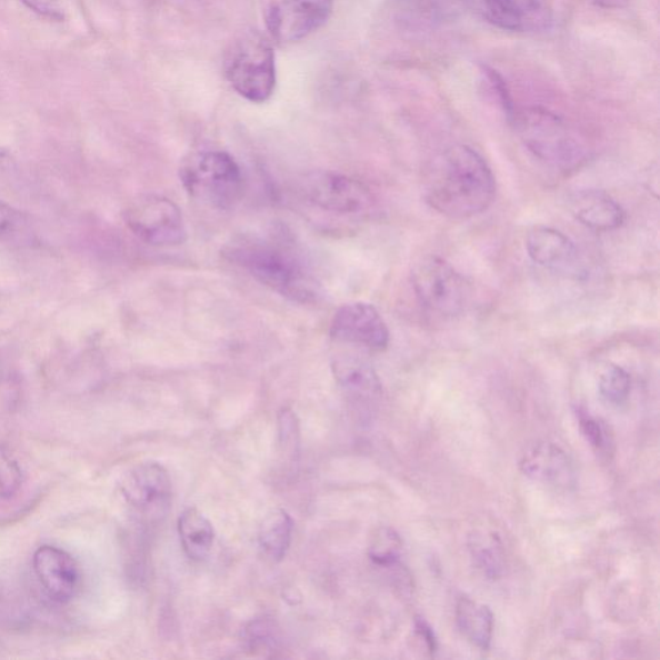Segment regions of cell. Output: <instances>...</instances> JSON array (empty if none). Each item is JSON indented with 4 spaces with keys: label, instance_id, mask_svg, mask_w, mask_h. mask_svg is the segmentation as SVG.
<instances>
[{
    "label": "cell",
    "instance_id": "6da1fadb",
    "mask_svg": "<svg viewBox=\"0 0 660 660\" xmlns=\"http://www.w3.org/2000/svg\"><path fill=\"white\" fill-rule=\"evenodd\" d=\"M492 169L477 150L457 144L433 167L426 200L438 213L463 221L486 212L496 198Z\"/></svg>",
    "mask_w": 660,
    "mask_h": 660
},
{
    "label": "cell",
    "instance_id": "7a4b0ae2",
    "mask_svg": "<svg viewBox=\"0 0 660 660\" xmlns=\"http://www.w3.org/2000/svg\"><path fill=\"white\" fill-rule=\"evenodd\" d=\"M227 259L271 291L296 302H312L319 296L318 284L298 257L283 246L264 240H243L224 251Z\"/></svg>",
    "mask_w": 660,
    "mask_h": 660
},
{
    "label": "cell",
    "instance_id": "3957f363",
    "mask_svg": "<svg viewBox=\"0 0 660 660\" xmlns=\"http://www.w3.org/2000/svg\"><path fill=\"white\" fill-rule=\"evenodd\" d=\"M510 122L526 148L546 166L569 172L584 163V143L552 111L542 108L517 110Z\"/></svg>",
    "mask_w": 660,
    "mask_h": 660
},
{
    "label": "cell",
    "instance_id": "277c9868",
    "mask_svg": "<svg viewBox=\"0 0 660 660\" xmlns=\"http://www.w3.org/2000/svg\"><path fill=\"white\" fill-rule=\"evenodd\" d=\"M180 180L188 194L216 209H231L244 196V177L228 152L203 151L184 160Z\"/></svg>",
    "mask_w": 660,
    "mask_h": 660
},
{
    "label": "cell",
    "instance_id": "5b68a950",
    "mask_svg": "<svg viewBox=\"0 0 660 660\" xmlns=\"http://www.w3.org/2000/svg\"><path fill=\"white\" fill-rule=\"evenodd\" d=\"M223 70L233 90L249 102L263 103L276 90V53L260 31H248L232 42Z\"/></svg>",
    "mask_w": 660,
    "mask_h": 660
},
{
    "label": "cell",
    "instance_id": "8992f818",
    "mask_svg": "<svg viewBox=\"0 0 660 660\" xmlns=\"http://www.w3.org/2000/svg\"><path fill=\"white\" fill-rule=\"evenodd\" d=\"M412 284L426 310L434 316H460L470 301V286L452 264L438 256H424L412 270Z\"/></svg>",
    "mask_w": 660,
    "mask_h": 660
},
{
    "label": "cell",
    "instance_id": "52a82bcc",
    "mask_svg": "<svg viewBox=\"0 0 660 660\" xmlns=\"http://www.w3.org/2000/svg\"><path fill=\"white\" fill-rule=\"evenodd\" d=\"M124 220L137 238L152 247H177L188 239L181 209L164 197L144 196L132 201Z\"/></svg>",
    "mask_w": 660,
    "mask_h": 660
},
{
    "label": "cell",
    "instance_id": "ba28073f",
    "mask_svg": "<svg viewBox=\"0 0 660 660\" xmlns=\"http://www.w3.org/2000/svg\"><path fill=\"white\" fill-rule=\"evenodd\" d=\"M301 191L311 204L338 214L364 213L374 201L372 192L364 183L334 172L306 176Z\"/></svg>",
    "mask_w": 660,
    "mask_h": 660
},
{
    "label": "cell",
    "instance_id": "9c48e42d",
    "mask_svg": "<svg viewBox=\"0 0 660 660\" xmlns=\"http://www.w3.org/2000/svg\"><path fill=\"white\" fill-rule=\"evenodd\" d=\"M334 0H276L266 26L280 44L300 42L324 27L333 12Z\"/></svg>",
    "mask_w": 660,
    "mask_h": 660
},
{
    "label": "cell",
    "instance_id": "30bf717a",
    "mask_svg": "<svg viewBox=\"0 0 660 660\" xmlns=\"http://www.w3.org/2000/svg\"><path fill=\"white\" fill-rule=\"evenodd\" d=\"M330 336L343 343L363 346L373 351H383L390 344V330L373 304L353 302L343 304L330 323Z\"/></svg>",
    "mask_w": 660,
    "mask_h": 660
},
{
    "label": "cell",
    "instance_id": "8fae6325",
    "mask_svg": "<svg viewBox=\"0 0 660 660\" xmlns=\"http://www.w3.org/2000/svg\"><path fill=\"white\" fill-rule=\"evenodd\" d=\"M120 490L128 504L144 514H163L172 497V482L164 467L148 462L126 474Z\"/></svg>",
    "mask_w": 660,
    "mask_h": 660
},
{
    "label": "cell",
    "instance_id": "7c38bea8",
    "mask_svg": "<svg viewBox=\"0 0 660 660\" xmlns=\"http://www.w3.org/2000/svg\"><path fill=\"white\" fill-rule=\"evenodd\" d=\"M520 469L526 477L560 490L577 487L578 473L571 457L557 442L538 441L521 456Z\"/></svg>",
    "mask_w": 660,
    "mask_h": 660
},
{
    "label": "cell",
    "instance_id": "4fadbf2b",
    "mask_svg": "<svg viewBox=\"0 0 660 660\" xmlns=\"http://www.w3.org/2000/svg\"><path fill=\"white\" fill-rule=\"evenodd\" d=\"M486 18L494 27L518 33H541L552 27L544 0H482Z\"/></svg>",
    "mask_w": 660,
    "mask_h": 660
},
{
    "label": "cell",
    "instance_id": "5bb4252c",
    "mask_svg": "<svg viewBox=\"0 0 660 660\" xmlns=\"http://www.w3.org/2000/svg\"><path fill=\"white\" fill-rule=\"evenodd\" d=\"M33 566L40 584L50 598L68 602L77 594L80 571L67 551L54 546H42L34 553Z\"/></svg>",
    "mask_w": 660,
    "mask_h": 660
},
{
    "label": "cell",
    "instance_id": "9a60e30c",
    "mask_svg": "<svg viewBox=\"0 0 660 660\" xmlns=\"http://www.w3.org/2000/svg\"><path fill=\"white\" fill-rule=\"evenodd\" d=\"M570 213L583 227L598 232L613 231L622 227L626 212L621 204L608 192L601 190H579L570 197Z\"/></svg>",
    "mask_w": 660,
    "mask_h": 660
},
{
    "label": "cell",
    "instance_id": "2e32d148",
    "mask_svg": "<svg viewBox=\"0 0 660 660\" xmlns=\"http://www.w3.org/2000/svg\"><path fill=\"white\" fill-rule=\"evenodd\" d=\"M526 248L531 261L551 270L573 268L578 257L573 241L566 233L547 227L531 229Z\"/></svg>",
    "mask_w": 660,
    "mask_h": 660
},
{
    "label": "cell",
    "instance_id": "e0dca14e",
    "mask_svg": "<svg viewBox=\"0 0 660 660\" xmlns=\"http://www.w3.org/2000/svg\"><path fill=\"white\" fill-rule=\"evenodd\" d=\"M333 374L341 388L353 398L373 400L381 396L382 386L372 366L352 356H338L332 361Z\"/></svg>",
    "mask_w": 660,
    "mask_h": 660
},
{
    "label": "cell",
    "instance_id": "ac0fdd59",
    "mask_svg": "<svg viewBox=\"0 0 660 660\" xmlns=\"http://www.w3.org/2000/svg\"><path fill=\"white\" fill-rule=\"evenodd\" d=\"M456 618L458 628L472 646L482 651L489 650L494 628V617L489 607L463 596L457 602Z\"/></svg>",
    "mask_w": 660,
    "mask_h": 660
},
{
    "label": "cell",
    "instance_id": "d6986e66",
    "mask_svg": "<svg viewBox=\"0 0 660 660\" xmlns=\"http://www.w3.org/2000/svg\"><path fill=\"white\" fill-rule=\"evenodd\" d=\"M181 544L188 558L204 561L214 544V529L203 513L197 509H188L179 519Z\"/></svg>",
    "mask_w": 660,
    "mask_h": 660
},
{
    "label": "cell",
    "instance_id": "ffe728a7",
    "mask_svg": "<svg viewBox=\"0 0 660 660\" xmlns=\"http://www.w3.org/2000/svg\"><path fill=\"white\" fill-rule=\"evenodd\" d=\"M469 550L474 566L488 579L501 578L506 570V553L501 538L494 531L474 530L469 538Z\"/></svg>",
    "mask_w": 660,
    "mask_h": 660
},
{
    "label": "cell",
    "instance_id": "44dd1931",
    "mask_svg": "<svg viewBox=\"0 0 660 660\" xmlns=\"http://www.w3.org/2000/svg\"><path fill=\"white\" fill-rule=\"evenodd\" d=\"M293 534V520L284 510H273L264 518L259 542L266 558L280 561L291 547Z\"/></svg>",
    "mask_w": 660,
    "mask_h": 660
},
{
    "label": "cell",
    "instance_id": "7402d4cb",
    "mask_svg": "<svg viewBox=\"0 0 660 660\" xmlns=\"http://www.w3.org/2000/svg\"><path fill=\"white\" fill-rule=\"evenodd\" d=\"M402 552V541L396 530L389 527L378 528L370 538L368 554L376 566L396 567Z\"/></svg>",
    "mask_w": 660,
    "mask_h": 660
},
{
    "label": "cell",
    "instance_id": "603a6c76",
    "mask_svg": "<svg viewBox=\"0 0 660 660\" xmlns=\"http://www.w3.org/2000/svg\"><path fill=\"white\" fill-rule=\"evenodd\" d=\"M31 240L33 231L28 217L0 201V241L23 246Z\"/></svg>",
    "mask_w": 660,
    "mask_h": 660
},
{
    "label": "cell",
    "instance_id": "cb8c5ba5",
    "mask_svg": "<svg viewBox=\"0 0 660 660\" xmlns=\"http://www.w3.org/2000/svg\"><path fill=\"white\" fill-rule=\"evenodd\" d=\"M631 376L622 367L611 364L603 370L599 380V391L603 400L621 406L631 393Z\"/></svg>",
    "mask_w": 660,
    "mask_h": 660
},
{
    "label": "cell",
    "instance_id": "d4e9b609",
    "mask_svg": "<svg viewBox=\"0 0 660 660\" xmlns=\"http://www.w3.org/2000/svg\"><path fill=\"white\" fill-rule=\"evenodd\" d=\"M579 429L587 442L600 453H610V447L613 446V438L609 432L608 426L599 418L587 413L586 410L577 409Z\"/></svg>",
    "mask_w": 660,
    "mask_h": 660
},
{
    "label": "cell",
    "instance_id": "484cf974",
    "mask_svg": "<svg viewBox=\"0 0 660 660\" xmlns=\"http://www.w3.org/2000/svg\"><path fill=\"white\" fill-rule=\"evenodd\" d=\"M480 74L482 77V84L487 87L488 94L497 102L498 107L506 112V116L511 118L514 114V104L509 86L497 70L488 66L480 67Z\"/></svg>",
    "mask_w": 660,
    "mask_h": 660
},
{
    "label": "cell",
    "instance_id": "4316f807",
    "mask_svg": "<svg viewBox=\"0 0 660 660\" xmlns=\"http://www.w3.org/2000/svg\"><path fill=\"white\" fill-rule=\"evenodd\" d=\"M22 482L23 473L19 462L0 446V498L10 499L18 494Z\"/></svg>",
    "mask_w": 660,
    "mask_h": 660
},
{
    "label": "cell",
    "instance_id": "83f0119b",
    "mask_svg": "<svg viewBox=\"0 0 660 660\" xmlns=\"http://www.w3.org/2000/svg\"><path fill=\"white\" fill-rule=\"evenodd\" d=\"M418 20L439 22L452 18L460 8L458 0H409Z\"/></svg>",
    "mask_w": 660,
    "mask_h": 660
},
{
    "label": "cell",
    "instance_id": "f1b7e54d",
    "mask_svg": "<svg viewBox=\"0 0 660 660\" xmlns=\"http://www.w3.org/2000/svg\"><path fill=\"white\" fill-rule=\"evenodd\" d=\"M279 441L283 453L293 458L300 447V430L297 417L291 409H283L279 414Z\"/></svg>",
    "mask_w": 660,
    "mask_h": 660
},
{
    "label": "cell",
    "instance_id": "f546056e",
    "mask_svg": "<svg viewBox=\"0 0 660 660\" xmlns=\"http://www.w3.org/2000/svg\"><path fill=\"white\" fill-rule=\"evenodd\" d=\"M246 640L254 651H269L277 647V630L271 622L260 619L246 628Z\"/></svg>",
    "mask_w": 660,
    "mask_h": 660
},
{
    "label": "cell",
    "instance_id": "4dcf8cb0",
    "mask_svg": "<svg viewBox=\"0 0 660 660\" xmlns=\"http://www.w3.org/2000/svg\"><path fill=\"white\" fill-rule=\"evenodd\" d=\"M19 2L40 16V18L58 22L66 20V11H63L61 0H19Z\"/></svg>",
    "mask_w": 660,
    "mask_h": 660
},
{
    "label": "cell",
    "instance_id": "1f68e13d",
    "mask_svg": "<svg viewBox=\"0 0 660 660\" xmlns=\"http://www.w3.org/2000/svg\"><path fill=\"white\" fill-rule=\"evenodd\" d=\"M416 633L422 642H424L426 649H428L430 654L437 653L438 650V639L434 636V632L430 624L424 621L422 618L416 619Z\"/></svg>",
    "mask_w": 660,
    "mask_h": 660
}]
</instances>
